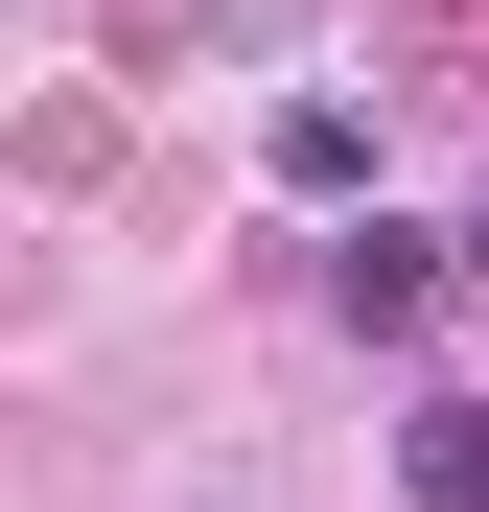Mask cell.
<instances>
[{"mask_svg":"<svg viewBox=\"0 0 489 512\" xmlns=\"http://www.w3.org/2000/svg\"><path fill=\"white\" fill-rule=\"evenodd\" d=\"M326 303H350L373 350H396V326H443V233H396V210H373L350 256H326Z\"/></svg>","mask_w":489,"mask_h":512,"instance_id":"1","label":"cell"},{"mask_svg":"<svg viewBox=\"0 0 489 512\" xmlns=\"http://www.w3.org/2000/svg\"><path fill=\"white\" fill-rule=\"evenodd\" d=\"M420 512H489V396H420V443H396Z\"/></svg>","mask_w":489,"mask_h":512,"instance_id":"2","label":"cell"},{"mask_svg":"<svg viewBox=\"0 0 489 512\" xmlns=\"http://www.w3.org/2000/svg\"><path fill=\"white\" fill-rule=\"evenodd\" d=\"M257 163H280V187H373V117H350V94H280Z\"/></svg>","mask_w":489,"mask_h":512,"instance_id":"3","label":"cell"},{"mask_svg":"<svg viewBox=\"0 0 489 512\" xmlns=\"http://www.w3.org/2000/svg\"><path fill=\"white\" fill-rule=\"evenodd\" d=\"M466 256H489V233H466Z\"/></svg>","mask_w":489,"mask_h":512,"instance_id":"4","label":"cell"}]
</instances>
